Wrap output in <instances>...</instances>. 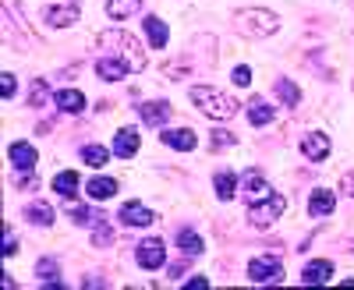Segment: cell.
<instances>
[{"mask_svg": "<svg viewBox=\"0 0 354 290\" xmlns=\"http://www.w3.org/2000/svg\"><path fill=\"white\" fill-rule=\"evenodd\" d=\"M96 43H100V50L106 57H117L131 75L145 71V50H142V43L131 32H124V28H103V32L96 36Z\"/></svg>", "mask_w": 354, "mask_h": 290, "instance_id": "obj_1", "label": "cell"}, {"mask_svg": "<svg viewBox=\"0 0 354 290\" xmlns=\"http://www.w3.org/2000/svg\"><path fill=\"white\" fill-rule=\"evenodd\" d=\"M188 96H192V103H195L209 121H230L234 113H238V99H230L227 93L213 89V85H195Z\"/></svg>", "mask_w": 354, "mask_h": 290, "instance_id": "obj_2", "label": "cell"}, {"mask_svg": "<svg viewBox=\"0 0 354 290\" xmlns=\"http://www.w3.org/2000/svg\"><path fill=\"white\" fill-rule=\"evenodd\" d=\"M234 25H238L241 36L266 39V36H273L277 28H280V18L273 11H266V8H245V11L234 14Z\"/></svg>", "mask_w": 354, "mask_h": 290, "instance_id": "obj_3", "label": "cell"}, {"mask_svg": "<svg viewBox=\"0 0 354 290\" xmlns=\"http://www.w3.org/2000/svg\"><path fill=\"white\" fill-rule=\"evenodd\" d=\"M283 209H287V198L283 195H270V198H262V202H255V206H248V220H252V226H273L280 216H283Z\"/></svg>", "mask_w": 354, "mask_h": 290, "instance_id": "obj_4", "label": "cell"}, {"mask_svg": "<svg viewBox=\"0 0 354 290\" xmlns=\"http://www.w3.org/2000/svg\"><path fill=\"white\" fill-rule=\"evenodd\" d=\"M248 280L252 283H280L283 280V266H280V258H266V255H259V258H252L248 262Z\"/></svg>", "mask_w": 354, "mask_h": 290, "instance_id": "obj_5", "label": "cell"}, {"mask_svg": "<svg viewBox=\"0 0 354 290\" xmlns=\"http://www.w3.org/2000/svg\"><path fill=\"white\" fill-rule=\"evenodd\" d=\"M270 195H273V188L262 177V170H245L241 173V198L248 202V206H255V202L270 198Z\"/></svg>", "mask_w": 354, "mask_h": 290, "instance_id": "obj_6", "label": "cell"}, {"mask_svg": "<svg viewBox=\"0 0 354 290\" xmlns=\"http://www.w3.org/2000/svg\"><path fill=\"white\" fill-rule=\"evenodd\" d=\"M135 258H138V266L142 269H163V262H167V244L160 241V238H149V241H142L138 248H135Z\"/></svg>", "mask_w": 354, "mask_h": 290, "instance_id": "obj_7", "label": "cell"}, {"mask_svg": "<svg viewBox=\"0 0 354 290\" xmlns=\"http://www.w3.org/2000/svg\"><path fill=\"white\" fill-rule=\"evenodd\" d=\"M330 149H333V142H330V135H322V131H308L301 138V156L312 160V163H322L330 156Z\"/></svg>", "mask_w": 354, "mask_h": 290, "instance_id": "obj_8", "label": "cell"}, {"mask_svg": "<svg viewBox=\"0 0 354 290\" xmlns=\"http://www.w3.org/2000/svg\"><path fill=\"white\" fill-rule=\"evenodd\" d=\"M8 160L15 163V170H18V173H32V170H36V163H39L36 149H32L28 142H11V145H8Z\"/></svg>", "mask_w": 354, "mask_h": 290, "instance_id": "obj_9", "label": "cell"}, {"mask_svg": "<svg viewBox=\"0 0 354 290\" xmlns=\"http://www.w3.org/2000/svg\"><path fill=\"white\" fill-rule=\"evenodd\" d=\"M43 21L50 25V28H68V25H75L78 21V8H75V0L68 4H50V8H43Z\"/></svg>", "mask_w": 354, "mask_h": 290, "instance_id": "obj_10", "label": "cell"}, {"mask_svg": "<svg viewBox=\"0 0 354 290\" xmlns=\"http://www.w3.org/2000/svg\"><path fill=\"white\" fill-rule=\"evenodd\" d=\"M117 220H121L124 226H153V223H156V213H149V209L142 206V202L131 198V202H124V206H121Z\"/></svg>", "mask_w": 354, "mask_h": 290, "instance_id": "obj_11", "label": "cell"}, {"mask_svg": "<svg viewBox=\"0 0 354 290\" xmlns=\"http://www.w3.org/2000/svg\"><path fill=\"white\" fill-rule=\"evenodd\" d=\"M333 209H337V195L330 188H315L312 198H308V216L312 220H326Z\"/></svg>", "mask_w": 354, "mask_h": 290, "instance_id": "obj_12", "label": "cell"}, {"mask_svg": "<svg viewBox=\"0 0 354 290\" xmlns=\"http://www.w3.org/2000/svg\"><path fill=\"white\" fill-rule=\"evenodd\" d=\"M163 145H170V149H181V153H192L198 145V135L192 128H163Z\"/></svg>", "mask_w": 354, "mask_h": 290, "instance_id": "obj_13", "label": "cell"}, {"mask_svg": "<svg viewBox=\"0 0 354 290\" xmlns=\"http://www.w3.org/2000/svg\"><path fill=\"white\" fill-rule=\"evenodd\" d=\"M333 276V262H326V258H315V262H308L301 269V283L305 287H319V283H330Z\"/></svg>", "mask_w": 354, "mask_h": 290, "instance_id": "obj_14", "label": "cell"}, {"mask_svg": "<svg viewBox=\"0 0 354 290\" xmlns=\"http://www.w3.org/2000/svg\"><path fill=\"white\" fill-rule=\"evenodd\" d=\"M138 113H142V121H145V124H153V128H163V124L170 121V103H167V99H153V103H142V106H138Z\"/></svg>", "mask_w": 354, "mask_h": 290, "instance_id": "obj_15", "label": "cell"}, {"mask_svg": "<svg viewBox=\"0 0 354 290\" xmlns=\"http://www.w3.org/2000/svg\"><path fill=\"white\" fill-rule=\"evenodd\" d=\"M113 153L121 160H131L138 153V128H121L113 135Z\"/></svg>", "mask_w": 354, "mask_h": 290, "instance_id": "obj_16", "label": "cell"}, {"mask_svg": "<svg viewBox=\"0 0 354 290\" xmlns=\"http://www.w3.org/2000/svg\"><path fill=\"white\" fill-rule=\"evenodd\" d=\"M124 75H131L117 57H106V53H100V61H96V78H103V81H121Z\"/></svg>", "mask_w": 354, "mask_h": 290, "instance_id": "obj_17", "label": "cell"}, {"mask_svg": "<svg viewBox=\"0 0 354 290\" xmlns=\"http://www.w3.org/2000/svg\"><path fill=\"white\" fill-rule=\"evenodd\" d=\"M213 184H216V198L220 202H230L234 195H241V181H238V173H234V170H220Z\"/></svg>", "mask_w": 354, "mask_h": 290, "instance_id": "obj_18", "label": "cell"}, {"mask_svg": "<svg viewBox=\"0 0 354 290\" xmlns=\"http://www.w3.org/2000/svg\"><path fill=\"white\" fill-rule=\"evenodd\" d=\"M53 103H57V110H61V113H82L85 110V96L78 89H57L53 93Z\"/></svg>", "mask_w": 354, "mask_h": 290, "instance_id": "obj_19", "label": "cell"}, {"mask_svg": "<svg viewBox=\"0 0 354 290\" xmlns=\"http://www.w3.org/2000/svg\"><path fill=\"white\" fill-rule=\"evenodd\" d=\"M273 117H277V110L266 103V96H255L252 103H248V121L255 124V128H266V124H273Z\"/></svg>", "mask_w": 354, "mask_h": 290, "instance_id": "obj_20", "label": "cell"}, {"mask_svg": "<svg viewBox=\"0 0 354 290\" xmlns=\"http://www.w3.org/2000/svg\"><path fill=\"white\" fill-rule=\"evenodd\" d=\"M145 39L153 43V50H163V46H167V39H170L167 21H163V18H156V14L145 18Z\"/></svg>", "mask_w": 354, "mask_h": 290, "instance_id": "obj_21", "label": "cell"}, {"mask_svg": "<svg viewBox=\"0 0 354 290\" xmlns=\"http://www.w3.org/2000/svg\"><path fill=\"white\" fill-rule=\"evenodd\" d=\"M85 191H88V198H93V202H106V198L117 195V181L113 177H93V181L85 184Z\"/></svg>", "mask_w": 354, "mask_h": 290, "instance_id": "obj_22", "label": "cell"}, {"mask_svg": "<svg viewBox=\"0 0 354 290\" xmlns=\"http://www.w3.org/2000/svg\"><path fill=\"white\" fill-rule=\"evenodd\" d=\"M138 11H142V0H106V14L113 21H124V18H131Z\"/></svg>", "mask_w": 354, "mask_h": 290, "instance_id": "obj_23", "label": "cell"}, {"mask_svg": "<svg viewBox=\"0 0 354 290\" xmlns=\"http://www.w3.org/2000/svg\"><path fill=\"white\" fill-rule=\"evenodd\" d=\"M177 248H181V255H188V258H195V255H202V238L195 234V230H177Z\"/></svg>", "mask_w": 354, "mask_h": 290, "instance_id": "obj_24", "label": "cell"}, {"mask_svg": "<svg viewBox=\"0 0 354 290\" xmlns=\"http://www.w3.org/2000/svg\"><path fill=\"white\" fill-rule=\"evenodd\" d=\"M36 273H39V280H43V287H46V290H61V287H64L61 280H57V276H61V269H57L53 258H39Z\"/></svg>", "mask_w": 354, "mask_h": 290, "instance_id": "obj_25", "label": "cell"}, {"mask_svg": "<svg viewBox=\"0 0 354 290\" xmlns=\"http://www.w3.org/2000/svg\"><path fill=\"white\" fill-rule=\"evenodd\" d=\"M53 191L61 195V198H75V191H78V173L75 170H61L53 177Z\"/></svg>", "mask_w": 354, "mask_h": 290, "instance_id": "obj_26", "label": "cell"}, {"mask_svg": "<svg viewBox=\"0 0 354 290\" xmlns=\"http://www.w3.org/2000/svg\"><path fill=\"white\" fill-rule=\"evenodd\" d=\"M25 220L36 223V226H50L53 223V209L46 206V202H32V206L25 209Z\"/></svg>", "mask_w": 354, "mask_h": 290, "instance_id": "obj_27", "label": "cell"}, {"mask_svg": "<svg viewBox=\"0 0 354 290\" xmlns=\"http://www.w3.org/2000/svg\"><path fill=\"white\" fill-rule=\"evenodd\" d=\"M277 96H280V99H283L290 110L301 103V89H298V85H294L290 78H277Z\"/></svg>", "mask_w": 354, "mask_h": 290, "instance_id": "obj_28", "label": "cell"}, {"mask_svg": "<svg viewBox=\"0 0 354 290\" xmlns=\"http://www.w3.org/2000/svg\"><path fill=\"white\" fill-rule=\"evenodd\" d=\"M82 160L93 166V170H100V166H106L110 149H103V145H85V149H82Z\"/></svg>", "mask_w": 354, "mask_h": 290, "instance_id": "obj_29", "label": "cell"}, {"mask_svg": "<svg viewBox=\"0 0 354 290\" xmlns=\"http://www.w3.org/2000/svg\"><path fill=\"white\" fill-rule=\"evenodd\" d=\"M113 234H110V223L106 216H96V226H93V248H110Z\"/></svg>", "mask_w": 354, "mask_h": 290, "instance_id": "obj_30", "label": "cell"}, {"mask_svg": "<svg viewBox=\"0 0 354 290\" xmlns=\"http://www.w3.org/2000/svg\"><path fill=\"white\" fill-rule=\"evenodd\" d=\"M68 213H71V220L78 223V226H88V223H96V216L93 213H88L85 206H75V202L68 198Z\"/></svg>", "mask_w": 354, "mask_h": 290, "instance_id": "obj_31", "label": "cell"}, {"mask_svg": "<svg viewBox=\"0 0 354 290\" xmlns=\"http://www.w3.org/2000/svg\"><path fill=\"white\" fill-rule=\"evenodd\" d=\"M18 93V78L11 75V71H4V75H0V96H4L8 103H11V96Z\"/></svg>", "mask_w": 354, "mask_h": 290, "instance_id": "obj_32", "label": "cell"}, {"mask_svg": "<svg viewBox=\"0 0 354 290\" xmlns=\"http://www.w3.org/2000/svg\"><path fill=\"white\" fill-rule=\"evenodd\" d=\"M43 103H46V81L36 78L32 81V93H28V106H43Z\"/></svg>", "mask_w": 354, "mask_h": 290, "instance_id": "obj_33", "label": "cell"}, {"mask_svg": "<svg viewBox=\"0 0 354 290\" xmlns=\"http://www.w3.org/2000/svg\"><path fill=\"white\" fill-rule=\"evenodd\" d=\"M230 81L238 85V89H245V85H252V68H248V64H238V68L230 71Z\"/></svg>", "mask_w": 354, "mask_h": 290, "instance_id": "obj_34", "label": "cell"}, {"mask_svg": "<svg viewBox=\"0 0 354 290\" xmlns=\"http://www.w3.org/2000/svg\"><path fill=\"white\" fill-rule=\"evenodd\" d=\"M230 145H238L234 131H213V149H230Z\"/></svg>", "mask_w": 354, "mask_h": 290, "instance_id": "obj_35", "label": "cell"}, {"mask_svg": "<svg viewBox=\"0 0 354 290\" xmlns=\"http://www.w3.org/2000/svg\"><path fill=\"white\" fill-rule=\"evenodd\" d=\"M15 251H18V238H15V234H11V226H8V230H4V255H8V258H11V255H15Z\"/></svg>", "mask_w": 354, "mask_h": 290, "instance_id": "obj_36", "label": "cell"}, {"mask_svg": "<svg viewBox=\"0 0 354 290\" xmlns=\"http://www.w3.org/2000/svg\"><path fill=\"white\" fill-rule=\"evenodd\" d=\"M205 287H209V280H205V276H192L185 283V290H205Z\"/></svg>", "mask_w": 354, "mask_h": 290, "instance_id": "obj_37", "label": "cell"}, {"mask_svg": "<svg viewBox=\"0 0 354 290\" xmlns=\"http://www.w3.org/2000/svg\"><path fill=\"white\" fill-rule=\"evenodd\" d=\"M18 188H21V191H32V188H36V177H32V173H21V177H18Z\"/></svg>", "mask_w": 354, "mask_h": 290, "instance_id": "obj_38", "label": "cell"}, {"mask_svg": "<svg viewBox=\"0 0 354 290\" xmlns=\"http://www.w3.org/2000/svg\"><path fill=\"white\" fill-rule=\"evenodd\" d=\"M170 276H174V280H181V276H185V262H177V266H170Z\"/></svg>", "mask_w": 354, "mask_h": 290, "instance_id": "obj_39", "label": "cell"}, {"mask_svg": "<svg viewBox=\"0 0 354 290\" xmlns=\"http://www.w3.org/2000/svg\"><path fill=\"white\" fill-rule=\"evenodd\" d=\"M347 184H351V195H354V181H347Z\"/></svg>", "mask_w": 354, "mask_h": 290, "instance_id": "obj_40", "label": "cell"}, {"mask_svg": "<svg viewBox=\"0 0 354 290\" xmlns=\"http://www.w3.org/2000/svg\"><path fill=\"white\" fill-rule=\"evenodd\" d=\"M351 251H354V244H351Z\"/></svg>", "mask_w": 354, "mask_h": 290, "instance_id": "obj_41", "label": "cell"}]
</instances>
